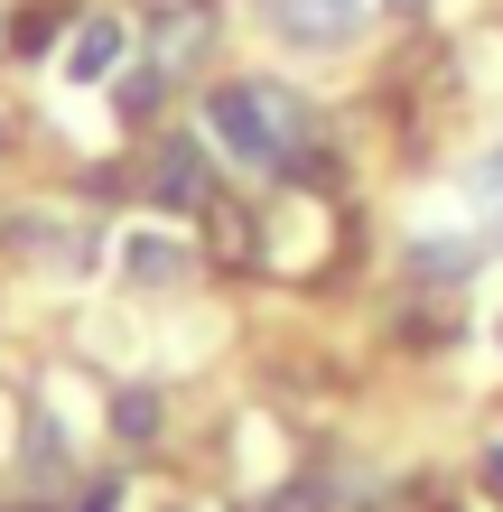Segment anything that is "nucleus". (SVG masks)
I'll use <instances>...</instances> for the list:
<instances>
[{
	"mask_svg": "<svg viewBox=\"0 0 503 512\" xmlns=\"http://www.w3.org/2000/svg\"><path fill=\"white\" fill-rule=\"evenodd\" d=\"M112 66H122V19H84L75 38H66V75L75 84H103Z\"/></svg>",
	"mask_w": 503,
	"mask_h": 512,
	"instance_id": "20e7f679",
	"label": "nucleus"
},
{
	"mask_svg": "<svg viewBox=\"0 0 503 512\" xmlns=\"http://www.w3.org/2000/svg\"><path fill=\"white\" fill-rule=\"evenodd\" d=\"M410 270H420V280H466V270H476V243L429 233V243H410Z\"/></svg>",
	"mask_w": 503,
	"mask_h": 512,
	"instance_id": "0eeeda50",
	"label": "nucleus"
},
{
	"mask_svg": "<svg viewBox=\"0 0 503 512\" xmlns=\"http://www.w3.org/2000/svg\"><path fill=\"white\" fill-rule=\"evenodd\" d=\"M205 131L215 149H233V168H289L308 149V103L289 94V84H224V94H205Z\"/></svg>",
	"mask_w": 503,
	"mask_h": 512,
	"instance_id": "f257e3e1",
	"label": "nucleus"
},
{
	"mask_svg": "<svg viewBox=\"0 0 503 512\" xmlns=\"http://www.w3.org/2000/svg\"><path fill=\"white\" fill-rule=\"evenodd\" d=\"M112 503H122V485H112V475H94V485L75 494V512H112Z\"/></svg>",
	"mask_w": 503,
	"mask_h": 512,
	"instance_id": "1a4fd4ad",
	"label": "nucleus"
},
{
	"mask_svg": "<svg viewBox=\"0 0 503 512\" xmlns=\"http://www.w3.org/2000/svg\"><path fill=\"white\" fill-rule=\"evenodd\" d=\"M205 47H215V10H205V0H177V10L159 19V38H150V66L177 84V75H187Z\"/></svg>",
	"mask_w": 503,
	"mask_h": 512,
	"instance_id": "7ed1b4c3",
	"label": "nucleus"
},
{
	"mask_svg": "<svg viewBox=\"0 0 503 512\" xmlns=\"http://www.w3.org/2000/svg\"><path fill=\"white\" fill-rule=\"evenodd\" d=\"M122 270H131L140 289H168V280H187V243H168V233H131Z\"/></svg>",
	"mask_w": 503,
	"mask_h": 512,
	"instance_id": "423d86ee",
	"label": "nucleus"
},
{
	"mask_svg": "<svg viewBox=\"0 0 503 512\" xmlns=\"http://www.w3.org/2000/svg\"><path fill=\"white\" fill-rule=\"evenodd\" d=\"M401 10H420V0H401Z\"/></svg>",
	"mask_w": 503,
	"mask_h": 512,
	"instance_id": "9b49d317",
	"label": "nucleus"
},
{
	"mask_svg": "<svg viewBox=\"0 0 503 512\" xmlns=\"http://www.w3.org/2000/svg\"><path fill=\"white\" fill-rule=\"evenodd\" d=\"M485 485H494V503H503V447H485Z\"/></svg>",
	"mask_w": 503,
	"mask_h": 512,
	"instance_id": "9d476101",
	"label": "nucleus"
},
{
	"mask_svg": "<svg viewBox=\"0 0 503 512\" xmlns=\"http://www.w3.org/2000/svg\"><path fill=\"white\" fill-rule=\"evenodd\" d=\"M271 28L289 47H345L354 28H364V10H354V0H271Z\"/></svg>",
	"mask_w": 503,
	"mask_h": 512,
	"instance_id": "f03ea898",
	"label": "nucleus"
},
{
	"mask_svg": "<svg viewBox=\"0 0 503 512\" xmlns=\"http://www.w3.org/2000/svg\"><path fill=\"white\" fill-rule=\"evenodd\" d=\"M112 419H122V438H150V429H159V410H150V391H122V410H112Z\"/></svg>",
	"mask_w": 503,
	"mask_h": 512,
	"instance_id": "6e6552de",
	"label": "nucleus"
},
{
	"mask_svg": "<svg viewBox=\"0 0 503 512\" xmlns=\"http://www.w3.org/2000/svg\"><path fill=\"white\" fill-rule=\"evenodd\" d=\"M150 187H159V205H205V149L196 140H168L159 168H150Z\"/></svg>",
	"mask_w": 503,
	"mask_h": 512,
	"instance_id": "39448f33",
	"label": "nucleus"
}]
</instances>
